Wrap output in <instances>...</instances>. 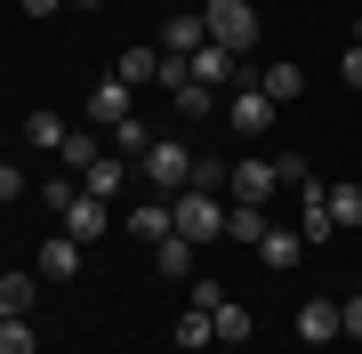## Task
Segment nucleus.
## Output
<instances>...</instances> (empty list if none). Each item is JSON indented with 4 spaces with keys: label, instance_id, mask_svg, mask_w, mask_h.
<instances>
[{
    "label": "nucleus",
    "instance_id": "dca6fc26",
    "mask_svg": "<svg viewBox=\"0 0 362 354\" xmlns=\"http://www.w3.org/2000/svg\"><path fill=\"white\" fill-rule=\"evenodd\" d=\"M65 234H73V242H97V234H105V201H97V194H81L73 210H65Z\"/></svg>",
    "mask_w": 362,
    "mask_h": 354
},
{
    "label": "nucleus",
    "instance_id": "7c9ffc66",
    "mask_svg": "<svg viewBox=\"0 0 362 354\" xmlns=\"http://www.w3.org/2000/svg\"><path fill=\"white\" fill-rule=\"evenodd\" d=\"M338 322H346V338H362V298H346V306H338Z\"/></svg>",
    "mask_w": 362,
    "mask_h": 354
},
{
    "label": "nucleus",
    "instance_id": "6ab92c4d",
    "mask_svg": "<svg viewBox=\"0 0 362 354\" xmlns=\"http://www.w3.org/2000/svg\"><path fill=\"white\" fill-rule=\"evenodd\" d=\"M129 89H145V81H161V49H121V65H113Z\"/></svg>",
    "mask_w": 362,
    "mask_h": 354
},
{
    "label": "nucleus",
    "instance_id": "bb28decb",
    "mask_svg": "<svg viewBox=\"0 0 362 354\" xmlns=\"http://www.w3.org/2000/svg\"><path fill=\"white\" fill-rule=\"evenodd\" d=\"M330 218L338 225H362V185H330Z\"/></svg>",
    "mask_w": 362,
    "mask_h": 354
},
{
    "label": "nucleus",
    "instance_id": "72a5a7b5",
    "mask_svg": "<svg viewBox=\"0 0 362 354\" xmlns=\"http://www.w3.org/2000/svg\"><path fill=\"white\" fill-rule=\"evenodd\" d=\"M161 8H177V0H161Z\"/></svg>",
    "mask_w": 362,
    "mask_h": 354
},
{
    "label": "nucleus",
    "instance_id": "a211bd4d",
    "mask_svg": "<svg viewBox=\"0 0 362 354\" xmlns=\"http://www.w3.org/2000/svg\"><path fill=\"white\" fill-rule=\"evenodd\" d=\"M298 249H306V242H298V234H282V225H274V234L258 242V266H274V274H290V266H298Z\"/></svg>",
    "mask_w": 362,
    "mask_h": 354
},
{
    "label": "nucleus",
    "instance_id": "1a4fd4ad",
    "mask_svg": "<svg viewBox=\"0 0 362 354\" xmlns=\"http://www.w3.org/2000/svg\"><path fill=\"white\" fill-rule=\"evenodd\" d=\"M185 73H194L202 89H233V49H218V40H209V49L185 57Z\"/></svg>",
    "mask_w": 362,
    "mask_h": 354
},
{
    "label": "nucleus",
    "instance_id": "b1692460",
    "mask_svg": "<svg viewBox=\"0 0 362 354\" xmlns=\"http://www.w3.org/2000/svg\"><path fill=\"white\" fill-rule=\"evenodd\" d=\"M169 97H177V113H194V121L218 113V89H202V81H185V89H169Z\"/></svg>",
    "mask_w": 362,
    "mask_h": 354
},
{
    "label": "nucleus",
    "instance_id": "c85d7f7f",
    "mask_svg": "<svg viewBox=\"0 0 362 354\" xmlns=\"http://www.w3.org/2000/svg\"><path fill=\"white\" fill-rule=\"evenodd\" d=\"M25 194V170H16V161H0V201H16Z\"/></svg>",
    "mask_w": 362,
    "mask_h": 354
},
{
    "label": "nucleus",
    "instance_id": "7ed1b4c3",
    "mask_svg": "<svg viewBox=\"0 0 362 354\" xmlns=\"http://www.w3.org/2000/svg\"><path fill=\"white\" fill-rule=\"evenodd\" d=\"M169 218H177V234H185V242H218V234H226V201H218V194H202V185H185V194L169 201Z\"/></svg>",
    "mask_w": 362,
    "mask_h": 354
},
{
    "label": "nucleus",
    "instance_id": "20e7f679",
    "mask_svg": "<svg viewBox=\"0 0 362 354\" xmlns=\"http://www.w3.org/2000/svg\"><path fill=\"white\" fill-rule=\"evenodd\" d=\"M233 201H266L274 194V185H282V170H274V161H258V153H250V161H233Z\"/></svg>",
    "mask_w": 362,
    "mask_h": 354
},
{
    "label": "nucleus",
    "instance_id": "2f4dec72",
    "mask_svg": "<svg viewBox=\"0 0 362 354\" xmlns=\"http://www.w3.org/2000/svg\"><path fill=\"white\" fill-rule=\"evenodd\" d=\"M57 8H65V0H25V16H57Z\"/></svg>",
    "mask_w": 362,
    "mask_h": 354
},
{
    "label": "nucleus",
    "instance_id": "f03ea898",
    "mask_svg": "<svg viewBox=\"0 0 362 354\" xmlns=\"http://www.w3.org/2000/svg\"><path fill=\"white\" fill-rule=\"evenodd\" d=\"M202 25H209V40H218V49L242 57L250 40H258V8H250V0H202Z\"/></svg>",
    "mask_w": 362,
    "mask_h": 354
},
{
    "label": "nucleus",
    "instance_id": "2eb2a0df",
    "mask_svg": "<svg viewBox=\"0 0 362 354\" xmlns=\"http://www.w3.org/2000/svg\"><path fill=\"white\" fill-rule=\"evenodd\" d=\"M145 145H153V129H145V113H129V121H113V153L129 161V170L145 161Z\"/></svg>",
    "mask_w": 362,
    "mask_h": 354
},
{
    "label": "nucleus",
    "instance_id": "0eeeda50",
    "mask_svg": "<svg viewBox=\"0 0 362 354\" xmlns=\"http://www.w3.org/2000/svg\"><path fill=\"white\" fill-rule=\"evenodd\" d=\"M266 121H274V97L258 89V81H233V129H250V137H258Z\"/></svg>",
    "mask_w": 362,
    "mask_h": 354
},
{
    "label": "nucleus",
    "instance_id": "9b49d317",
    "mask_svg": "<svg viewBox=\"0 0 362 354\" xmlns=\"http://www.w3.org/2000/svg\"><path fill=\"white\" fill-rule=\"evenodd\" d=\"M40 274H49V282H73V274H81V242H73V234L40 242Z\"/></svg>",
    "mask_w": 362,
    "mask_h": 354
},
{
    "label": "nucleus",
    "instance_id": "cd10ccee",
    "mask_svg": "<svg viewBox=\"0 0 362 354\" xmlns=\"http://www.w3.org/2000/svg\"><path fill=\"white\" fill-rule=\"evenodd\" d=\"M40 201H57V210H73V201H81V177H40Z\"/></svg>",
    "mask_w": 362,
    "mask_h": 354
},
{
    "label": "nucleus",
    "instance_id": "c756f323",
    "mask_svg": "<svg viewBox=\"0 0 362 354\" xmlns=\"http://www.w3.org/2000/svg\"><path fill=\"white\" fill-rule=\"evenodd\" d=\"M338 73H346V89H362V49H346V57H338Z\"/></svg>",
    "mask_w": 362,
    "mask_h": 354
},
{
    "label": "nucleus",
    "instance_id": "ddd939ff",
    "mask_svg": "<svg viewBox=\"0 0 362 354\" xmlns=\"http://www.w3.org/2000/svg\"><path fill=\"white\" fill-rule=\"evenodd\" d=\"M153 266H161L169 282H194V242H185V234H169V242H153Z\"/></svg>",
    "mask_w": 362,
    "mask_h": 354
},
{
    "label": "nucleus",
    "instance_id": "a878e982",
    "mask_svg": "<svg viewBox=\"0 0 362 354\" xmlns=\"http://www.w3.org/2000/svg\"><path fill=\"white\" fill-rule=\"evenodd\" d=\"M209 338H218L209 314H202V306H185V314H177V346H209Z\"/></svg>",
    "mask_w": 362,
    "mask_h": 354
},
{
    "label": "nucleus",
    "instance_id": "aec40b11",
    "mask_svg": "<svg viewBox=\"0 0 362 354\" xmlns=\"http://www.w3.org/2000/svg\"><path fill=\"white\" fill-rule=\"evenodd\" d=\"M209 330L242 346V338H250V330H258V322H250V306H233V298H226V306H209Z\"/></svg>",
    "mask_w": 362,
    "mask_h": 354
},
{
    "label": "nucleus",
    "instance_id": "9d476101",
    "mask_svg": "<svg viewBox=\"0 0 362 354\" xmlns=\"http://www.w3.org/2000/svg\"><path fill=\"white\" fill-rule=\"evenodd\" d=\"M298 338H314V346H322V338H346V322H338V306H330V298L298 306Z\"/></svg>",
    "mask_w": 362,
    "mask_h": 354
},
{
    "label": "nucleus",
    "instance_id": "412c9836",
    "mask_svg": "<svg viewBox=\"0 0 362 354\" xmlns=\"http://www.w3.org/2000/svg\"><path fill=\"white\" fill-rule=\"evenodd\" d=\"M33 274H0V314H33Z\"/></svg>",
    "mask_w": 362,
    "mask_h": 354
},
{
    "label": "nucleus",
    "instance_id": "393cba45",
    "mask_svg": "<svg viewBox=\"0 0 362 354\" xmlns=\"http://www.w3.org/2000/svg\"><path fill=\"white\" fill-rule=\"evenodd\" d=\"M25 137L40 145V153H57V145H65V121H57V113H33V121H25Z\"/></svg>",
    "mask_w": 362,
    "mask_h": 354
},
{
    "label": "nucleus",
    "instance_id": "f8f14e48",
    "mask_svg": "<svg viewBox=\"0 0 362 354\" xmlns=\"http://www.w3.org/2000/svg\"><path fill=\"white\" fill-rule=\"evenodd\" d=\"M226 234L233 242H266L274 234V225H266V201H233V210H226Z\"/></svg>",
    "mask_w": 362,
    "mask_h": 354
},
{
    "label": "nucleus",
    "instance_id": "f3484780",
    "mask_svg": "<svg viewBox=\"0 0 362 354\" xmlns=\"http://www.w3.org/2000/svg\"><path fill=\"white\" fill-rule=\"evenodd\" d=\"M258 89L274 97V105H290V97H306V73H298V65H266V73H258Z\"/></svg>",
    "mask_w": 362,
    "mask_h": 354
},
{
    "label": "nucleus",
    "instance_id": "423d86ee",
    "mask_svg": "<svg viewBox=\"0 0 362 354\" xmlns=\"http://www.w3.org/2000/svg\"><path fill=\"white\" fill-rule=\"evenodd\" d=\"M194 49H209V25H202V8H177L161 33V57H194Z\"/></svg>",
    "mask_w": 362,
    "mask_h": 354
},
{
    "label": "nucleus",
    "instance_id": "6e6552de",
    "mask_svg": "<svg viewBox=\"0 0 362 354\" xmlns=\"http://www.w3.org/2000/svg\"><path fill=\"white\" fill-rule=\"evenodd\" d=\"M121 185H129V161H121V153H97L89 170H81V194H97V201H113Z\"/></svg>",
    "mask_w": 362,
    "mask_h": 354
},
{
    "label": "nucleus",
    "instance_id": "f704fd0d",
    "mask_svg": "<svg viewBox=\"0 0 362 354\" xmlns=\"http://www.w3.org/2000/svg\"><path fill=\"white\" fill-rule=\"evenodd\" d=\"M354 234H362V225H354Z\"/></svg>",
    "mask_w": 362,
    "mask_h": 354
},
{
    "label": "nucleus",
    "instance_id": "39448f33",
    "mask_svg": "<svg viewBox=\"0 0 362 354\" xmlns=\"http://www.w3.org/2000/svg\"><path fill=\"white\" fill-rule=\"evenodd\" d=\"M129 97H137V89H129L121 73H113V81H97V89H89V121H97V129H113V121H129Z\"/></svg>",
    "mask_w": 362,
    "mask_h": 354
},
{
    "label": "nucleus",
    "instance_id": "5701e85b",
    "mask_svg": "<svg viewBox=\"0 0 362 354\" xmlns=\"http://www.w3.org/2000/svg\"><path fill=\"white\" fill-rule=\"evenodd\" d=\"M0 354H40V338H33L25 314H0Z\"/></svg>",
    "mask_w": 362,
    "mask_h": 354
},
{
    "label": "nucleus",
    "instance_id": "473e14b6",
    "mask_svg": "<svg viewBox=\"0 0 362 354\" xmlns=\"http://www.w3.org/2000/svg\"><path fill=\"white\" fill-rule=\"evenodd\" d=\"M73 8H97V0H73Z\"/></svg>",
    "mask_w": 362,
    "mask_h": 354
},
{
    "label": "nucleus",
    "instance_id": "4468645a",
    "mask_svg": "<svg viewBox=\"0 0 362 354\" xmlns=\"http://www.w3.org/2000/svg\"><path fill=\"white\" fill-rule=\"evenodd\" d=\"M129 234H137V242H169V234H177L169 201H145V210H129Z\"/></svg>",
    "mask_w": 362,
    "mask_h": 354
},
{
    "label": "nucleus",
    "instance_id": "f257e3e1",
    "mask_svg": "<svg viewBox=\"0 0 362 354\" xmlns=\"http://www.w3.org/2000/svg\"><path fill=\"white\" fill-rule=\"evenodd\" d=\"M137 177L161 185V201H177L185 185H194V153H185V145H169V137H153V145H145V161H137Z\"/></svg>",
    "mask_w": 362,
    "mask_h": 354
},
{
    "label": "nucleus",
    "instance_id": "4be33fe9",
    "mask_svg": "<svg viewBox=\"0 0 362 354\" xmlns=\"http://www.w3.org/2000/svg\"><path fill=\"white\" fill-rule=\"evenodd\" d=\"M57 153H65V170H73V177H81V170H89V161H97V153H105V145H97V137H89V129H65V145H57Z\"/></svg>",
    "mask_w": 362,
    "mask_h": 354
}]
</instances>
